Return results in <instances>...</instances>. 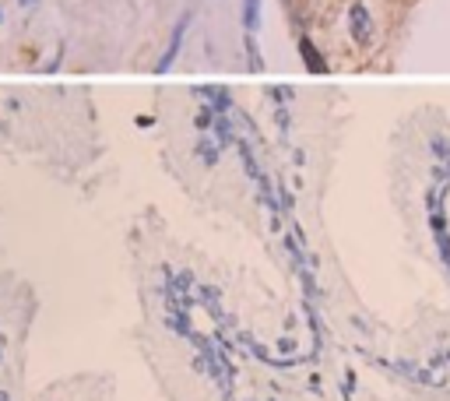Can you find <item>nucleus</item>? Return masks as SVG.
Segmentation results:
<instances>
[{
	"label": "nucleus",
	"mask_w": 450,
	"mask_h": 401,
	"mask_svg": "<svg viewBox=\"0 0 450 401\" xmlns=\"http://www.w3.org/2000/svg\"><path fill=\"white\" fill-rule=\"evenodd\" d=\"M261 21V0H243V25L254 32Z\"/></svg>",
	"instance_id": "obj_3"
},
{
	"label": "nucleus",
	"mask_w": 450,
	"mask_h": 401,
	"mask_svg": "<svg viewBox=\"0 0 450 401\" xmlns=\"http://www.w3.org/2000/svg\"><path fill=\"white\" fill-rule=\"evenodd\" d=\"M352 35L359 39V43H366V35H369V14H366V7H352Z\"/></svg>",
	"instance_id": "obj_2"
},
{
	"label": "nucleus",
	"mask_w": 450,
	"mask_h": 401,
	"mask_svg": "<svg viewBox=\"0 0 450 401\" xmlns=\"http://www.w3.org/2000/svg\"><path fill=\"white\" fill-rule=\"evenodd\" d=\"M21 4H35V0H21Z\"/></svg>",
	"instance_id": "obj_5"
},
{
	"label": "nucleus",
	"mask_w": 450,
	"mask_h": 401,
	"mask_svg": "<svg viewBox=\"0 0 450 401\" xmlns=\"http://www.w3.org/2000/svg\"><path fill=\"white\" fill-rule=\"evenodd\" d=\"M303 57H306V64H310L313 71H324V64H320V57H317V50H313V46L306 43V39H303Z\"/></svg>",
	"instance_id": "obj_4"
},
{
	"label": "nucleus",
	"mask_w": 450,
	"mask_h": 401,
	"mask_svg": "<svg viewBox=\"0 0 450 401\" xmlns=\"http://www.w3.org/2000/svg\"><path fill=\"white\" fill-rule=\"evenodd\" d=\"M186 25H190V14H183L180 21H176V28H173V43H169V50L162 53V60H159V71H169V67H173V60L180 57V46H183V35H186Z\"/></svg>",
	"instance_id": "obj_1"
}]
</instances>
